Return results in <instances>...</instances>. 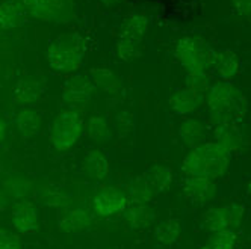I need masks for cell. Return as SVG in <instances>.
Returning a JSON list of instances; mask_svg holds the SVG:
<instances>
[{
  "label": "cell",
  "mask_w": 251,
  "mask_h": 249,
  "mask_svg": "<svg viewBox=\"0 0 251 249\" xmlns=\"http://www.w3.org/2000/svg\"><path fill=\"white\" fill-rule=\"evenodd\" d=\"M212 121L218 126H236L247 112V101L231 82L220 80L206 92Z\"/></svg>",
  "instance_id": "cell-1"
},
{
  "label": "cell",
  "mask_w": 251,
  "mask_h": 249,
  "mask_svg": "<svg viewBox=\"0 0 251 249\" xmlns=\"http://www.w3.org/2000/svg\"><path fill=\"white\" fill-rule=\"evenodd\" d=\"M230 151H227L217 140L192 148L182 162V171L191 177H204V179H218L223 177L230 165Z\"/></svg>",
  "instance_id": "cell-2"
},
{
  "label": "cell",
  "mask_w": 251,
  "mask_h": 249,
  "mask_svg": "<svg viewBox=\"0 0 251 249\" xmlns=\"http://www.w3.org/2000/svg\"><path fill=\"white\" fill-rule=\"evenodd\" d=\"M85 45L77 33H65L51 41L47 61L53 71L61 74H68L79 69L83 61Z\"/></svg>",
  "instance_id": "cell-3"
},
{
  "label": "cell",
  "mask_w": 251,
  "mask_h": 249,
  "mask_svg": "<svg viewBox=\"0 0 251 249\" xmlns=\"http://www.w3.org/2000/svg\"><path fill=\"white\" fill-rule=\"evenodd\" d=\"M217 51L197 38H182L176 47V58L186 68V73H207L213 65Z\"/></svg>",
  "instance_id": "cell-4"
},
{
  "label": "cell",
  "mask_w": 251,
  "mask_h": 249,
  "mask_svg": "<svg viewBox=\"0 0 251 249\" xmlns=\"http://www.w3.org/2000/svg\"><path fill=\"white\" fill-rule=\"evenodd\" d=\"M83 130V118L76 109L62 111L51 127L50 140L56 151H68L76 145Z\"/></svg>",
  "instance_id": "cell-5"
},
{
  "label": "cell",
  "mask_w": 251,
  "mask_h": 249,
  "mask_svg": "<svg viewBox=\"0 0 251 249\" xmlns=\"http://www.w3.org/2000/svg\"><path fill=\"white\" fill-rule=\"evenodd\" d=\"M242 219H244V207L241 204L231 203L207 211L203 218V224L210 233H220V231L224 229L238 228Z\"/></svg>",
  "instance_id": "cell-6"
},
{
  "label": "cell",
  "mask_w": 251,
  "mask_h": 249,
  "mask_svg": "<svg viewBox=\"0 0 251 249\" xmlns=\"http://www.w3.org/2000/svg\"><path fill=\"white\" fill-rule=\"evenodd\" d=\"M129 205L127 195L124 190L109 186L101 189L93 200V210L97 216H112L126 211Z\"/></svg>",
  "instance_id": "cell-7"
},
{
  "label": "cell",
  "mask_w": 251,
  "mask_h": 249,
  "mask_svg": "<svg viewBox=\"0 0 251 249\" xmlns=\"http://www.w3.org/2000/svg\"><path fill=\"white\" fill-rule=\"evenodd\" d=\"M182 189L185 197L194 204H207L217 197V184L204 177H185Z\"/></svg>",
  "instance_id": "cell-8"
},
{
  "label": "cell",
  "mask_w": 251,
  "mask_h": 249,
  "mask_svg": "<svg viewBox=\"0 0 251 249\" xmlns=\"http://www.w3.org/2000/svg\"><path fill=\"white\" fill-rule=\"evenodd\" d=\"M94 91V83L91 79L85 77H73L64 85L62 98L71 108H82L91 100Z\"/></svg>",
  "instance_id": "cell-9"
},
{
  "label": "cell",
  "mask_w": 251,
  "mask_h": 249,
  "mask_svg": "<svg viewBox=\"0 0 251 249\" xmlns=\"http://www.w3.org/2000/svg\"><path fill=\"white\" fill-rule=\"evenodd\" d=\"M141 181L154 197L170 187L173 181V171L165 165H154L141 175Z\"/></svg>",
  "instance_id": "cell-10"
},
{
  "label": "cell",
  "mask_w": 251,
  "mask_h": 249,
  "mask_svg": "<svg viewBox=\"0 0 251 249\" xmlns=\"http://www.w3.org/2000/svg\"><path fill=\"white\" fill-rule=\"evenodd\" d=\"M201 101H203V94L195 90H191L188 86L174 91L170 97V106L177 115L192 113L201 104Z\"/></svg>",
  "instance_id": "cell-11"
},
{
  "label": "cell",
  "mask_w": 251,
  "mask_h": 249,
  "mask_svg": "<svg viewBox=\"0 0 251 249\" xmlns=\"http://www.w3.org/2000/svg\"><path fill=\"white\" fill-rule=\"evenodd\" d=\"M44 94V83L40 79L26 77L19 80L14 88V101L20 106L35 104Z\"/></svg>",
  "instance_id": "cell-12"
},
{
  "label": "cell",
  "mask_w": 251,
  "mask_h": 249,
  "mask_svg": "<svg viewBox=\"0 0 251 249\" xmlns=\"http://www.w3.org/2000/svg\"><path fill=\"white\" fill-rule=\"evenodd\" d=\"M12 226L23 234H29L38 228L37 210L30 203H20L12 211Z\"/></svg>",
  "instance_id": "cell-13"
},
{
  "label": "cell",
  "mask_w": 251,
  "mask_h": 249,
  "mask_svg": "<svg viewBox=\"0 0 251 249\" xmlns=\"http://www.w3.org/2000/svg\"><path fill=\"white\" fill-rule=\"evenodd\" d=\"M212 68L215 69V73L221 80L231 82V79H235L236 74L239 73V59L238 55L231 50H220L217 51L213 59Z\"/></svg>",
  "instance_id": "cell-14"
},
{
  "label": "cell",
  "mask_w": 251,
  "mask_h": 249,
  "mask_svg": "<svg viewBox=\"0 0 251 249\" xmlns=\"http://www.w3.org/2000/svg\"><path fill=\"white\" fill-rule=\"evenodd\" d=\"M30 14L43 22H49L65 11L64 0H22Z\"/></svg>",
  "instance_id": "cell-15"
},
{
  "label": "cell",
  "mask_w": 251,
  "mask_h": 249,
  "mask_svg": "<svg viewBox=\"0 0 251 249\" xmlns=\"http://www.w3.org/2000/svg\"><path fill=\"white\" fill-rule=\"evenodd\" d=\"M206 126L197 118H188L185 119L180 127H178V136L183 140V144L189 145V147H199L201 144H204L206 140Z\"/></svg>",
  "instance_id": "cell-16"
},
{
  "label": "cell",
  "mask_w": 251,
  "mask_h": 249,
  "mask_svg": "<svg viewBox=\"0 0 251 249\" xmlns=\"http://www.w3.org/2000/svg\"><path fill=\"white\" fill-rule=\"evenodd\" d=\"M83 169L89 179L100 181V180H104L107 174H109V162H107L106 156L101 151L93 150L85 156Z\"/></svg>",
  "instance_id": "cell-17"
},
{
  "label": "cell",
  "mask_w": 251,
  "mask_h": 249,
  "mask_svg": "<svg viewBox=\"0 0 251 249\" xmlns=\"http://www.w3.org/2000/svg\"><path fill=\"white\" fill-rule=\"evenodd\" d=\"M15 122H17V129H19V132L23 137H32L41 129L43 115L37 109L26 108L17 115Z\"/></svg>",
  "instance_id": "cell-18"
},
{
  "label": "cell",
  "mask_w": 251,
  "mask_h": 249,
  "mask_svg": "<svg viewBox=\"0 0 251 249\" xmlns=\"http://www.w3.org/2000/svg\"><path fill=\"white\" fill-rule=\"evenodd\" d=\"M124 215L133 228H147L154 221V211L147 204H129Z\"/></svg>",
  "instance_id": "cell-19"
},
{
  "label": "cell",
  "mask_w": 251,
  "mask_h": 249,
  "mask_svg": "<svg viewBox=\"0 0 251 249\" xmlns=\"http://www.w3.org/2000/svg\"><path fill=\"white\" fill-rule=\"evenodd\" d=\"M215 140L221 144L227 151L233 153L242 147L244 137L236 126H218L215 129Z\"/></svg>",
  "instance_id": "cell-20"
},
{
  "label": "cell",
  "mask_w": 251,
  "mask_h": 249,
  "mask_svg": "<svg viewBox=\"0 0 251 249\" xmlns=\"http://www.w3.org/2000/svg\"><path fill=\"white\" fill-rule=\"evenodd\" d=\"M91 82L107 94H117L121 88V80L111 69L97 68L91 71Z\"/></svg>",
  "instance_id": "cell-21"
},
{
  "label": "cell",
  "mask_w": 251,
  "mask_h": 249,
  "mask_svg": "<svg viewBox=\"0 0 251 249\" xmlns=\"http://www.w3.org/2000/svg\"><path fill=\"white\" fill-rule=\"evenodd\" d=\"M147 19L141 14H132L127 15L123 22L121 27V37L126 38H132L136 41H141V38L144 37V33L147 30Z\"/></svg>",
  "instance_id": "cell-22"
},
{
  "label": "cell",
  "mask_w": 251,
  "mask_h": 249,
  "mask_svg": "<svg viewBox=\"0 0 251 249\" xmlns=\"http://www.w3.org/2000/svg\"><path fill=\"white\" fill-rule=\"evenodd\" d=\"M23 8L9 0V2L2 3L0 8V20H2V29H14L19 27L23 23Z\"/></svg>",
  "instance_id": "cell-23"
},
{
  "label": "cell",
  "mask_w": 251,
  "mask_h": 249,
  "mask_svg": "<svg viewBox=\"0 0 251 249\" xmlns=\"http://www.w3.org/2000/svg\"><path fill=\"white\" fill-rule=\"evenodd\" d=\"M180 221L178 219H167L160 225H157L154 231V237L159 243L162 245H170L174 243L178 236H180Z\"/></svg>",
  "instance_id": "cell-24"
},
{
  "label": "cell",
  "mask_w": 251,
  "mask_h": 249,
  "mask_svg": "<svg viewBox=\"0 0 251 249\" xmlns=\"http://www.w3.org/2000/svg\"><path fill=\"white\" fill-rule=\"evenodd\" d=\"M86 132H88V136L94 142H97V144H104V142L111 139V130H109V126H107V121L99 115L89 118Z\"/></svg>",
  "instance_id": "cell-25"
},
{
  "label": "cell",
  "mask_w": 251,
  "mask_h": 249,
  "mask_svg": "<svg viewBox=\"0 0 251 249\" xmlns=\"http://www.w3.org/2000/svg\"><path fill=\"white\" fill-rule=\"evenodd\" d=\"M91 224V216L85 210H71L64 216L61 228L64 231H80Z\"/></svg>",
  "instance_id": "cell-26"
},
{
  "label": "cell",
  "mask_w": 251,
  "mask_h": 249,
  "mask_svg": "<svg viewBox=\"0 0 251 249\" xmlns=\"http://www.w3.org/2000/svg\"><path fill=\"white\" fill-rule=\"evenodd\" d=\"M236 239L238 236L235 229H224L220 231V233H213L207 245L201 249H233L236 245Z\"/></svg>",
  "instance_id": "cell-27"
},
{
  "label": "cell",
  "mask_w": 251,
  "mask_h": 249,
  "mask_svg": "<svg viewBox=\"0 0 251 249\" xmlns=\"http://www.w3.org/2000/svg\"><path fill=\"white\" fill-rule=\"evenodd\" d=\"M117 55L123 61H133L139 56V41L121 37L117 44Z\"/></svg>",
  "instance_id": "cell-28"
},
{
  "label": "cell",
  "mask_w": 251,
  "mask_h": 249,
  "mask_svg": "<svg viewBox=\"0 0 251 249\" xmlns=\"http://www.w3.org/2000/svg\"><path fill=\"white\" fill-rule=\"evenodd\" d=\"M0 249H22V242H20L19 236L11 233V231H8V229H2Z\"/></svg>",
  "instance_id": "cell-29"
},
{
  "label": "cell",
  "mask_w": 251,
  "mask_h": 249,
  "mask_svg": "<svg viewBox=\"0 0 251 249\" xmlns=\"http://www.w3.org/2000/svg\"><path fill=\"white\" fill-rule=\"evenodd\" d=\"M231 2L239 15L251 17V0H231Z\"/></svg>",
  "instance_id": "cell-30"
},
{
  "label": "cell",
  "mask_w": 251,
  "mask_h": 249,
  "mask_svg": "<svg viewBox=\"0 0 251 249\" xmlns=\"http://www.w3.org/2000/svg\"><path fill=\"white\" fill-rule=\"evenodd\" d=\"M99 2H101L104 5H112V3H117L118 0H99Z\"/></svg>",
  "instance_id": "cell-31"
},
{
  "label": "cell",
  "mask_w": 251,
  "mask_h": 249,
  "mask_svg": "<svg viewBox=\"0 0 251 249\" xmlns=\"http://www.w3.org/2000/svg\"><path fill=\"white\" fill-rule=\"evenodd\" d=\"M247 193H248L250 197H251V180H250V183L247 184Z\"/></svg>",
  "instance_id": "cell-32"
}]
</instances>
